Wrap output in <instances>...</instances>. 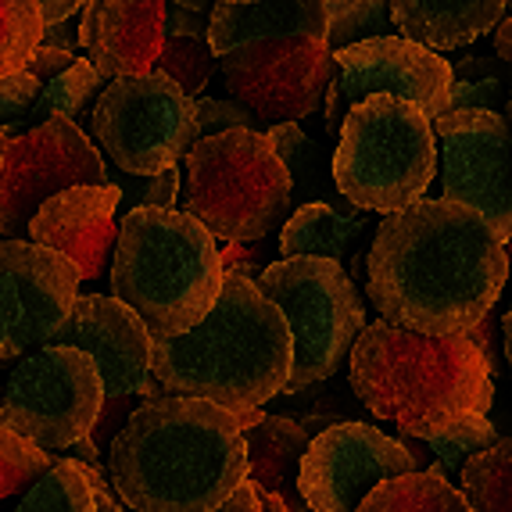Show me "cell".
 <instances>
[{
  "mask_svg": "<svg viewBox=\"0 0 512 512\" xmlns=\"http://www.w3.org/2000/svg\"><path fill=\"white\" fill-rule=\"evenodd\" d=\"M505 280V240L480 212L444 197L384 215L366 251V291L380 319L430 337L480 323Z\"/></svg>",
  "mask_w": 512,
  "mask_h": 512,
  "instance_id": "6da1fadb",
  "label": "cell"
},
{
  "mask_svg": "<svg viewBox=\"0 0 512 512\" xmlns=\"http://www.w3.org/2000/svg\"><path fill=\"white\" fill-rule=\"evenodd\" d=\"M104 477L133 512H208L248 477L244 434L205 398H147L111 441Z\"/></svg>",
  "mask_w": 512,
  "mask_h": 512,
  "instance_id": "7a4b0ae2",
  "label": "cell"
},
{
  "mask_svg": "<svg viewBox=\"0 0 512 512\" xmlns=\"http://www.w3.org/2000/svg\"><path fill=\"white\" fill-rule=\"evenodd\" d=\"M291 330L248 276L226 273L208 316L180 337L151 341V376L226 412L265 409L291 376Z\"/></svg>",
  "mask_w": 512,
  "mask_h": 512,
  "instance_id": "3957f363",
  "label": "cell"
},
{
  "mask_svg": "<svg viewBox=\"0 0 512 512\" xmlns=\"http://www.w3.org/2000/svg\"><path fill=\"white\" fill-rule=\"evenodd\" d=\"M348 359L355 398L405 437L427 441L495 405V376L466 333L430 337L376 319L362 326Z\"/></svg>",
  "mask_w": 512,
  "mask_h": 512,
  "instance_id": "277c9868",
  "label": "cell"
},
{
  "mask_svg": "<svg viewBox=\"0 0 512 512\" xmlns=\"http://www.w3.org/2000/svg\"><path fill=\"white\" fill-rule=\"evenodd\" d=\"M219 240L176 208H129L111 251V298L144 319L151 341L180 337L222 291Z\"/></svg>",
  "mask_w": 512,
  "mask_h": 512,
  "instance_id": "5b68a950",
  "label": "cell"
},
{
  "mask_svg": "<svg viewBox=\"0 0 512 512\" xmlns=\"http://www.w3.org/2000/svg\"><path fill=\"white\" fill-rule=\"evenodd\" d=\"M330 176L337 194L362 212H402L437 176L434 126L402 97H362L337 129Z\"/></svg>",
  "mask_w": 512,
  "mask_h": 512,
  "instance_id": "8992f818",
  "label": "cell"
},
{
  "mask_svg": "<svg viewBox=\"0 0 512 512\" xmlns=\"http://www.w3.org/2000/svg\"><path fill=\"white\" fill-rule=\"evenodd\" d=\"M183 205L215 240H262L291 208V176L258 129H226L183 154Z\"/></svg>",
  "mask_w": 512,
  "mask_h": 512,
  "instance_id": "52a82bcc",
  "label": "cell"
},
{
  "mask_svg": "<svg viewBox=\"0 0 512 512\" xmlns=\"http://www.w3.org/2000/svg\"><path fill=\"white\" fill-rule=\"evenodd\" d=\"M255 283L280 308L291 330L294 359L280 394H301L326 384L366 326L359 287L344 273V265L333 258L294 255L269 262Z\"/></svg>",
  "mask_w": 512,
  "mask_h": 512,
  "instance_id": "ba28073f",
  "label": "cell"
},
{
  "mask_svg": "<svg viewBox=\"0 0 512 512\" xmlns=\"http://www.w3.org/2000/svg\"><path fill=\"white\" fill-rule=\"evenodd\" d=\"M90 129L126 176H154L180 165L197 140L194 97L154 69L108 79L90 108Z\"/></svg>",
  "mask_w": 512,
  "mask_h": 512,
  "instance_id": "9c48e42d",
  "label": "cell"
},
{
  "mask_svg": "<svg viewBox=\"0 0 512 512\" xmlns=\"http://www.w3.org/2000/svg\"><path fill=\"white\" fill-rule=\"evenodd\" d=\"M104 402L94 359L69 344H36L18 359L0 394V427L47 452H65L90 434Z\"/></svg>",
  "mask_w": 512,
  "mask_h": 512,
  "instance_id": "30bf717a",
  "label": "cell"
},
{
  "mask_svg": "<svg viewBox=\"0 0 512 512\" xmlns=\"http://www.w3.org/2000/svg\"><path fill=\"white\" fill-rule=\"evenodd\" d=\"M79 183H111L104 158L72 119H47L0 144V233L26 240L47 197Z\"/></svg>",
  "mask_w": 512,
  "mask_h": 512,
  "instance_id": "8fae6325",
  "label": "cell"
},
{
  "mask_svg": "<svg viewBox=\"0 0 512 512\" xmlns=\"http://www.w3.org/2000/svg\"><path fill=\"white\" fill-rule=\"evenodd\" d=\"M230 101L248 108L262 129L308 119L337 72L323 40H255L219 54Z\"/></svg>",
  "mask_w": 512,
  "mask_h": 512,
  "instance_id": "7c38bea8",
  "label": "cell"
},
{
  "mask_svg": "<svg viewBox=\"0 0 512 512\" xmlns=\"http://www.w3.org/2000/svg\"><path fill=\"white\" fill-rule=\"evenodd\" d=\"M441 140V197L480 212L512 240V133L502 111L459 108L430 119Z\"/></svg>",
  "mask_w": 512,
  "mask_h": 512,
  "instance_id": "4fadbf2b",
  "label": "cell"
},
{
  "mask_svg": "<svg viewBox=\"0 0 512 512\" xmlns=\"http://www.w3.org/2000/svg\"><path fill=\"white\" fill-rule=\"evenodd\" d=\"M412 470H419V459L402 437L344 419L308 441L298 466V491L312 512H355L376 484Z\"/></svg>",
  "mask_w": 512,
  "mask_h": 512,
  "instance_id": "5bb4252c",
  "label": "cell"
},
{
  "mask_svg": "<svg viewBox=\"0 0 512 512\" xmlns=\"http://www.w3.org/2000/svg\"><path fill=\"white\" fill-rule=\"evenodd\" d=\"M79 294L72 258L33 240H0V366L43 344Z\"/></svg>",
  "mask_w": 512,
  "mask_h": 512,
  "instance_id": "9a60e30c",
  "label": "cell"
},
{
  "mask_svg": "<svg viewBox=\"0 0 512 512\" xmlns=\"http://www.w3.org/2000/svg\"><path fill=\"white\" fill-rule=\"evenodd\" d=\"M43 344H69V348L86 351L101 373L104 398L169 394L151 376V333L144 319L111 294H76L69 316L54 326Z\"/></svg>",
  "mask_w": 512,
  "mask_h": 512,
  "instance_id": "2e32d148",
  "label": "cell"
},
{
  "mask_svg": "<svg viewBox=\"0 0 512 512\" xmlns=\"http://www.w3.org/2000/svg\"><path fill=\"white\" fill-rule=\"evenodd\" d=\"M333 61H337L333 79L341 86L348 108H355L369 94H394L416 104L427 119H437L448 104V86H452L448 58L398 33L351 43L333 54Z\"/></svg>",
  "mask_w": 512,
  "mask_h": 512,
  "instance_id": "e0dca14e",
  "label": "cell"
},
{
  "mask_svg": "<svg viewBox=\"0 0 512 512\" xmlns=\"http://www.w3.org/2000/svg\"><path fill=\"white\" fill-rule=\"evenodd\" d=\"M119 183H79L47 197L26 226V240L72 258L79 269V287L97 283L111 265L119 240Z\"/></svg>",
  "mask_w": 512,
  "mask_h": 512,
  "instance_id": "ac0fdd59",
  "label": "cell"
},
{
  "mask_svg": "<svg viewBox=\"0 0 512 512\" xmlns=\"http://www.w3.org/2000/svg\"><path fill=\"white\" fill-rule=\"evenodd\" d=\"M165 40V0H86L79 43L97 76H144Z\"/></svg>",
  "mask_w": 512,
  "mask_h": 512,
  "instance_id": "d6986e66",
  "label": "cell"
},
{
  "mask_svg": "<svg viewBox=\"0 0 512 512\" xmlns=\"http://www.w3.org/2000/svg\"><path fill=\"white\" fill-rule=\"evenodd\" d=\"M255 40H323L326 0H255L215 4L208 15V43L215 58Z\"/></svg>",
  "mask_w": 512,
  "mask_h": 512,
  "instance_id": "ffe728a7",
  "label": "cell"
},
{
  "mask_svg": "<svg viewBox=\"0 0 512 512\" xmlns=\"http://www.w3.org/2000/svg\"><path fill=\"white\" fill-rule=\"evenodd\" d=\"M509 0H391L398 36L430 51H459L498 26Z\"/></svg>",
  "mask_w": 512,
  "mask_h": 512,
  "instance_id": "44dd1931",
  "label": "cell"
},
{
  "mask_svg": "<svg viewBox=\"0 0 512 512\" xmlns=\"http://www.w3.org/2000/svg\"><path fill=\"white\" fill-rule=\"evenodd\" d=\"M312 437L301 430L298 419L269 416L265 412L255 427L244 430V452H248V477L255 491L276 495L287 512H312L298 491V466Z\"/></svg>",
  "mask_w": 512,
  "mask_h": 512,
  "instance_id": "7402d4cb",
  "label": "cell"
},
{
  "mask_svg": "<svg viewBox=\"0 0 512 512\" xmlns=\"http://www.w3.org/2000/svg\"><path fill=\"white\" fill-rule=\"evenodd\" d=\"M369 230V212L341 215L326 201H305L294 208V215H287L280 226V258L294 255H316V258H333L344 262L348 248L362 233Z\"/></svg>",
  "mask_w": 512,
  "mask_h": 512,
  "instance_id": "603a6c76",
  "label": "cell"
},
{
  "mask_svg": "<svg viewBox=\"0 0 512 512\" xmlns=\"http://www.w3.org/2000/svg\"><path fill=\"white\" fill-rule=\"evenodd\" d=\"M265 140L273 144L276 158H280L287 176H291V201L294 197H298L301 205L305 201H326V205H333L341 215L362 212V208L351 205L348 197L337 194L323 147L308 137L298 122H276V126L265 129Z\"/></svg>",
  "mask_w": 512,
  "mask_h": 512,
  "instance_id": "cb8c5ba5",
  "label": "cell"
},
{
  "mask_svg": "<svg viewBox=\"0 0 512 512\" xmlns=\"http://www.w3.org/2000/svg\"><path fill=\"white\" fill-rule=\"evenodd\" d=\"M101 90H104V79L97 76L94 65L86 58H76L61 76L40 83V94H36V101L29 104V111L22 119L0 126V144L18 137V133H26V129L40 126L47 119H72L79 129L83 126L90 129V108H94V97Z\"/></svg>",
  "mask_w": 512,
  "mask_h": 512,
  "instance_id": "d4e9b609",
  "label": "cell"
},
{
  "mask_svg": "<svg viewBox=\"0 0 512 512\" xmlns=\"http://www.w3.org/2000/svg\"><path fill=\"white\" fill-rule=\"evenodd\" d=\"M355 512H473L441 470H412L376 484Z\"/></svg>",
  "mask_w": 512,
  "mask_h": 512,
  "instance_id": "484cf974",
  "label": "cell"
},
{
  "mask_svg": "<svg viewBox=\"0 0 512 512\" xmlns=\"http://www.w3.org/2000/svg\"><path fill=\"white\" fill-rule=\"evenodd\" d=\"M459 491L473 512H512V437L462 462Z\"/></svg>",
  "mask_w": 512,
  "mask_h": 512,
  "instance_id": "4316f807",
  "label": "cell"
},
{
  "mask_svg": "<svg viewBox=\"0 0 512 512\" xmlns=\"http://www.w3.org/2000/svg\"><path fill=\"white\" fill-rule=\"evenodd\" d=\"M15 512H97L94 480L76 459L58 455L51 470L15 498Z\"/></svg>",
  "mask_w": 512,
  "mask_h": 512,
  "instance_id": "83f0119b",
  "label": "cell"
},
{
  "mask_svg": "<svg viewBox=\"0 0 512 512\" xmlns=\"http://www.w3.org/2000/svg\"><path fill=\"white\" fill-rule=\"evenodd\" d=\"M215 69H219V58H215L212 43H208V33H194V36L169 33L162 40L158 61H154V72L169 76L187 97L205 94Z\"/></svg>",
  "mask_w": 512,
  "mask_h": 512,
  "instance_id": "f1b7e54d",
  "label": "cell"
},
{
  "mask_svg": "<svg viewBox=\"0 0 512 512\" xmlns=\"http://www.w3.org/2000/svg\"><path fill=\"white\" fill-rule=\"evenodd\" d=\"M398 33L391 0H326V47L333 54L351 43Z\"/></svg>",
  "mask_w": 512,
  "mask_h": 512,
  "instance_id": "f546056e",
  "label": "cell"
},
{
  "mask_svg": "<svg viewBox=\"0 0 512 512\" xmlns=\"http://www.w3.org/2000/svg\"><path fill=\"white\" fill-rule=\"evenodd\" d=\"M43 36V11L36 0H0V79L29 65Z\"/></svg>",
  "mask_w": 512,
  "mask_h": 512,
  "instance_id": "4dcf8cb0",
  "label": "cell"
},
{
  "mask_svg": "<svg viewBox=\"0 0 512 512\" xmlns=\"http://www.w3.org/2000/svg\"><path fill=\"white\" fill-rule=\"evenodd\" d=\"M54 459L58 455L33 444L29 437L0 427V502L18 498L29 484H36L54 466Z\"/></svg>",
  "mask_w": 512,
  "mask_h": 512,
  "instance_id": "1f68e13d",
  "label": "cell"
},
{
  "mask_svg": "<svg viewBox=\"0 0 512 512\" xmlns=\"http://www.w3.org/2000/svg\"><path fill=\"white\" fill-rule=\"evenodd\" d=\"M495 441H498V430L491 427V419L487 416H466L462 423H455V427L427 437L430 452H434L437 462H441L437 470H441L444 477L459 473L462 462L473 459V455L484 452V448H491Z\"/></svg>",
  "mask_w": 512,
  "mask_h": 512,
  "instance_id": "d6a6232c",
  "label": "cell"
},
{
  "mask_svg": "<svg viewBox=\"0 0 512 512\" xmlns=\"http://www.w3.org/2000/svg\"><path fill=\"white\" fill-rule=\"evenodd\" d=\"M122 190V205L119 212H129V208H172L176 205V194H180V169L154 172V176H122L119 183Z\"/></svg>",
  "mask_w": 512,
  "mask_h": 512,
  "instance_id": "836d02e7",
  "label": "cell"
},
{
  "mask_svg": "<svg viewBox=\"0 0 512 512\" xmlns=\"http://www.w3.org/2000/svg\"><path fill=\"white\" fill-rule=\"evenodd\" d=\"M194 129L197 140L226 133V129H258V133H265L262 122L248 108H240L237 101H215V97H194Z\"/></svg>",
  "mask_w": 512,
  "mask_h": 512,
  "instance_id": "e575fe53",
  "label": "cell"
},
{
  "mask_svg": "<svg viewBox=\"0 0 512 512\" xmlns=\"http://www.w3.org/2000/svg\"><path fill=\"white\" fill-rule=\"evenodd\" d=\"M505 94H509V79H498V76H487V79H452L444 111H459V108L498 111L505 104Z\"/></svg>",
  "mask_w": 512,
  "mask_h": 512,
  "instance_id": "d590c367",
  "label": "cell"
},
{
  "mask_svg": "<svg viewBox=\"0 0 512 512\" xmlns=\"http://www.w3.org/2000/svg\"><path fill=\"white\" fill-rule=\"evenodd\" d=\"M144 402H147L144 394H115V398H104L101 412H97V419H94V427H90V434H86L90 441H94L97 452L108 455L111 441L119 437V430L126 427V419L133 416Z\"/></svg>",
  "mask_w": 512,
  "mask_h": 512,
  "instance_id": "8d00e7d4",
  "label": "cell"
},
{
  "mask_svg": "<svg viewBox=\"0 0 512 512\" xmlns=\"http://www.w3.org/2000/svg\"><path fill=\"white\" fill-rule=\"evenodd\" d=\"M226 248H219V262L222 273H237L248 276V280H258V273L269 262V240H248V244H237V240H222Z\"/></svg>",
  "mask_w": 512,
  "mask_h": 512,
  "instance_id": "74e56055",
  "label": "cell"
},
{
  "mask_svg": "<svg viewBox=\"0 0 512 512\" xmlns=\"http://www.w3.org/2000/svg\"><path fill=\"white\" fill-rule=\"evenodd\" d=\"M36 94H40V79H36L29 69L0 79V126L22 119V115L29 111V104L36 101Z\"/></svg>",
  "mask_w": 512,
  "mask_h": 512,
  "instance_id": "f35d334b",
  "label": "cell"
},
{
  "mask_svg": "<svg viewBox=\"0 0 512 512\" xmlns=\"http://www.w3.org/2000/svg\"><path fill=\"white\" fill-rule=\"evenodd\" d=\"M466 337H470V341L480 348V355H484L491 376H498V344H502V323H498V319L487 312L480 323H473L470 330H466Z\"/></svg>",
  "mask_w": 512,
  "mask_h": 512,
  "instance_id": "ab89813d",
  "label": "cell"
},
{
  "mask_svg": "<svg viewBox=\"0 0 512 512\" xmlns=\"http://www.w3.org/2000/svg\"><path fill=\"white\" fill-rule=\"evenodd\" d=\"M72 61H76V54H69V51H54V47H36L26 69L33 72V76L40 79V83H47V79L61 76V72L69 69Z\"/></svg>",
  "mask_w": 512,
  "mask_h": 512,
  "instance_id": "60d3db41",
  "label": "cell"
},
{
  "mask_svg": "<svg viewBox=\"0 0 512 512\" xmlns=\"http://www.w3.org/2000/svg\"><path fill=\"white\" fill-rule=\"evenodd\" d=\"M448 69H452V79H487V76H498V79H509V72L505 69H512V65H495V58H459V61H448ZM512 83V79H509Z\"/></svg>",
  "mask_w": 512,
  "mask_h": 512,
  "instance_id": "b9f144b4",
  "label": "cell"
},
{
  "mask_svg": "<svg viewBox=\"0 0 512 512\" xmlns=\"http://www.w3.org/2000/svg\"><path fill=\"white\" fill-rule=\"evenodd\" d=\"M76 43H79V29L72 26V18H65V22H51V26H43L40 47H54V51L76 54Z\"/></svg>",
  "mask_w": 512,
  "mask_h": 512,
  "instance_id": "7bdbcfd3",
  "label": "cell"
},
{
  "mask_svg": "<svg viewBox=\"0 0 512 512\" xmlns=\"http://www.w3.org/2000/svg\"><path fill=\"white\" fill-rule=\"evenodd\" d=\"M208 512H258V491L251 480H244V484H237V491H233L230 498L222 505H215V509Z\"/></svg>",
  "mask_w": 512,
  "mask_h": 512,
  "instance_id": "ee69618b",
  "label": "cell"
},
{
  "mask_svg": "<svg viewBox=\"0 0 512 512\" xmlns=\"http://www.w3.org/2000/svg\"><path fill=\"white\" fill-rule=\"evenodd\" d=\"M43 11V26L51 22H65V18H76L86 8V0H36Z\"/></svg>",
  "mask_w": 512,
  "mask_h": 512,
  "instance_id": "f6af8a7d",
  "label": "cell"
},
{
  "mask_svg": "<svg viewBox=\"0 0 512 512\" xmlns=\"http://www.w3.org/2000/svg\"><path fill=\"white\" fill-rule=\"evenodd\" d=\"M86 477L94 480V491H97V512H126L122 509V502L115 495H111V484L108 477H104V470H90V466H83Z\"/></svg>",
  "mask_w": 512,
  "mask_h": 512,
  "instance_id": "bcb514c9",
  "label": "cell"
},
{
  "mask_svg": "<svg viewBox=\"0 0 512 512\" xmlns=\"http://www.w3.org/2000/svg\"><path fill=\"white\" fill-rule=\"evenodd\" d=\"M65 455H69V459H76L79 466H90V470H104V455L97 452L90 437H79L76 444H69V448H65Z\"/></svg>",
  "mask_w": 512,
  "mask_h": 512,
  "instance_id": "7dc6e473",
  "label": "cell"
},
{
  "mask_svg": "<svg viewBox=\"0 0 512 512\" xmlns=\"http://www.w3.org/2000/svg\"><path fill=\"white\" fill-rule=\"evenodd\" d=\"M491 33H495V54L505 61V65H512V15L502 18Z\"/></svg>",
  "mask_w": 512,
  "mask_h": 512,
  "instance_id": "c3c4849f",
  "label": "cell"
},
{
  "mask_svg": "<svg viewBox=\"0 0 512 512\" xmlns=\"http://www.w3.org/2000/svg\"><path fill=\"white\" fill-rule=\"evenodd\" d=\"M498 323H502V355H505V362H509V376H512V308Z\"/></svg>",
  "mask_w": 512,
  "mask_h": 512,
  "instance_id": "681fc988",
  "label": "cell"
},
{
  "mask_svg": "<svg viewBox=\"0 0 512 512\" xmlns=\"http://www.w3.org/2000/svg\"><path fill=\"white\" fill-rule=\"evenodd\" d=\"M258 512H287V509H283V502L276 495H265V491H258Z\"/></svg>",
  "mask_w": 512,
  "mask_h": 512,
  "instance_id": "f907efd6",
  "label": "cell"
},
{
  "mask_svg": "<svg viewBox=\"0 0 512 512\" xmlns=\"http://www.w3.org/2000/svg\"><path fill=\"white\" fill-rule=\"evenodd\" d=\"M502 119H505V126H509V133H512V83H509V94H505V104H502Z\"/></svg>",
  "mask_w": 512,
  "mask_h": 512,
  "instance_id": "816d5d0a",
  "label": "cell"
},
{
  "mask_svg": "<svg viewBox=\"0 0 512 512\" xmlns=\"http://www.w3.org/2000/svg\"><path fill=\"white\" fill-rule=\"evenodd\" d=\"M215 4H255V0H215Z\"/></svg>",
  "mask_w": 512,
  "mask_h": 512,
  "instance_id": "f5cc1de1",
  "label": "cell"
},
{
  "mask_svg": "<svg viewBox=\"0 0 512 512\" xmlns=\"http://www.w3.org/2000/svg\"><path fill=\"white\" fill-rule=\"evenodd\" d=\"M0 394H4V387H0Z\"/></svg>",
  "mask_w": 512,
  "mask_h": 512,
  "instance_id": "db71d44e",
  "label": "cell"
},
{
  "mask_svg": "<svg viewBox=\"0 0 512 512\" xmlns=\"http://www.w3.org/2000/svg\"><path fill=\"white\" fill-rule=\"evenodd\" d=\"M509 8H512V0H509Z\"/></svg>",
  "mask_w": 512,
  "mask_h": 512,
  "instance_id": "11a10c76",
  "label": "cell"
}]
</instances>
